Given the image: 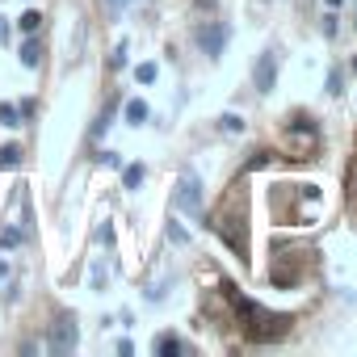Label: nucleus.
Masks as SVG:
<instances>
[{
    "instance_id": "14",
    "label": "nucleus",
    "mask_w": 357,
    "mask_h": 357,
    "mask_svg": "<svg viewBox=\"0 0 357 357\" xmlns=\"http://www.w3.org/2000/svg\"><path fill=\"white\" fill-rule=\"evenodd\" d=\"M17 26H22V34H34V30L43 26V13H34V9H26V13L17 17Z\"/></svg>"
},
{
    "instance_id": "2",
    "label": "nucleus",
    "mask_w": 357,
    "mask_h": 357,
    "mask_svg": "<svg viewBox=\"0 0 357 357\" xmlns=\"http://www.w3.org/2000/svg\"><path fill=\"white\" fill-rule=\"evenodd\" d=\"M172 206L181 215H202V181H198V172H181V176H176Z\"/></svg>"
},
{
    "instance_id": "21",
    "label": "nucleus",
    "mask_w": 357,
    "mask_h": 357,
    "mask_svg": "<svg viewBox=\"0 0 357 357\" xmlns=\"http://www.w3.org/2000/svg\"><path fill=\"white\" fill-rule=\"evenodd\" d=\"M324 9H328V13H336V9H344V0H324Z\"/></svg>"
},
{
    "instance_id": "20",
    "label": "nucleus",
    "mask_w": 357,
    "mask_h": 357,
    "mask_svg": "<svg viewBox=\"0 0 357 357\" xmlns=\"http://www.w3.org/2000/svg\"><path fill=\"white\" fill-rule=\"evenodd\" d=\"M9 34H13V26H9L5 17H0V43H9Z\"/></svg>"
},
{
    "instance_id": "11",
    "label": "nucleus",
    "mask_w": 357,
    "mask_h": 357,
    "mask_svg": "<svg viewBox=\"0 0 357 357\" xmlns=\"http://www.w3.org/2000/svg\"><path fill=\"white\" fill-rule=\"evenodd\" d=\"M0 126H5V130L22 126V109H17L13 101H0Z\"/></svg>"
},
{
    "instance_id": "9",
    "label": "nucleus",
    "mask_w": 357,
    "mask_h": 357,
    "mask_svg": "<svg viewBox=\"0 0 357 357\" xmlns=\"http://www.w3.org/2000/svg\"><path fill=\"white\" fill-rule=\"evenodd\" d=\"M219 130H223V135H244V130H248V122H244V114L227 109V114H219Z\"/></svg>"
},
{
    "instance_id": "22",
    "label": "nucleus",
    "mask_w": 357,
    "mask_h": 357,
    "mask_svg": "<svg viewBox=\"0 0 357 357\" xmlns=\"http://www.w3.org/2000/svg\"><path fill=\"white\" fill-rule=\"evenodd\" d=\"M5 273H9V261H0V278H5Z\"/></svg>"
},
{
    "instance_id": "5",
    "label": "nucleus",
    "mask_w": 357,
    "mask_h": 357,
    "mask_svg": "<svg viewBox=\"0 0 357 357\" xmlns=\"http://www.w3.org/2000/svg\"><path fill=\"white\" fill-rule=\"evenodd\" d=\"M252 84H257V93H273V84H278V51H261L257 55Z\"/></svg>"
},
{
    "instance_id": "13",
    "label": "nucleus",
    "mask_w": 357,
    "mask_h": 357,
    "mask_svg": "<svg viewBox=\"0 0 357 357\" xmlns=\"http://www.w3.org/2000/svg\"><path fill=\"white\" fill-rule=\"evenodd\" d=\"M22 244H26L22 227H5V231H0V248H22Z\"/></svg>"
},
{
    "instance_id": "8",
    "label": "nucleus",
    "mask_w": 357,
    "mask_h": 357,
    "mask_svg": "<svg viewBox=\"0 0 357 357\" xmlns=\"http://www.w3.org/2000/svg\"><path fill=\"white\" fill-rule=\"evenodd\" d=\"M143 181H147V168H143V164H126V168H122V190L135 194Z\"/></svg>"
},
{
    "instance_id": "12",
    "label": "nucleus",
    "mask_w": 357,
    "mask_h": 357,
    "mask_svg": "<svg viewBox=\"0 0 357 357\" xmlns=\"http://www.w3.org/2000/svg\"><path fill=\"white\" fill-rule=\"evenodd\" d=\"M38 63H43V47H38V43H34V38H30V43H26V47H22V68H30V72H34V68H38Z\"/></svg>"
},
{
    "instance_id": "17",
    "label": "nucleus",
    "mask_w": 357,
    "mask_h": 357,
    "mask_svg": "<svg viewBox=\"0 0 357 357\" xmlns=\"http://www.w3.org/2000/svg\"><path fill=\"white\" fill-rule=\"evenodd\" d=\"M168 240H172V244H190V231H185L181 223H168Z\"/></svg>"
},
{
    "instance_id": "4",
    "label": "nucleus",
    "mask_w": 357,
    "mask_h": 357,
    "mask_svg": "<svg viewBox=\"0 0 357 357\" xmlns=\"http://www.w3.org/2000/svg\"><path fill=\"white\" fill-rule=\"evenodd\" d=\"M198 47H202V55H206V59H223L227 26H223V22H206V26L198 30Z\"/></svg>"
},
{
    "instance_id": "1",
    "label": "nucleus",
    "mask_w": 357,
    "mask_h": 357,
    "mask_svg": "<svg viewBox=\"0 0 357 357\" xmlns=\"http://www.w3.org/2000/svg\"><path fill=\"white\" fill-rule=\"evenodd\" d=\"M236 311L248 319V336H257V340L278 336L282 324H286V315H273V311H265V307H257L252 298H240V294H236Z\"/></svg>"
},
{
    "instance_id": "18",
    "label": "nucleus",
    "mask_w": 357,
    "mask_h": 357,
    "mask_svg": "<svg viewBox=\"0 0 357 357\" xmlns=\"http://www.w3.org/2000/svg\"><path fill=\"white\" fill-rule=\"evenodd\" d=\"M109 68H114V72H118V68H126V43H118V47H114V59H109Z\"/></svg>"
},
{
    "instance_id": "16",
    "label": "nucleus",
    "mask_w": 357,
    "mask_h": 357,
    "mask_svg": "<svg viewBox=\"0 0 357 357\" xmlns=\"http://www.w3.org/2000/svg\"><path fill=\"white\" fill-rule=\"evenodd\" d=\"M105 286H109V269H105V265H101V261H97V265H93V290H97V294H101V290H105Z\"/></svg>"
},
{
    "instance_id": "3",
    "label": "nucleus",
    "mask_w": 357,
    "mask_h": 357,
    "mask_svg": "<svg viewBox=\"0 0 357 357\" xmlns=\"http://www.w3.org/2000/svg\"><path fill=\"white\" fill-rule=\"evenodd\" d=\"M76 344H80V328H76V319H68V315L55 319L51 332H47V349H51V353H72Z\"/></svg>"
},
{
    "instance_id": "15",
    "label": "nucleus",
    "mask_w": 357,
    "mask_h": 357,
    "mask_svg": "<svg viewBox=\"0 0 357 357\" xmlns=\"http://www.w3.org/2000/svg\"><path fill=\"white\" fill-rule=\"evenodd\" d=\"M155 76H160L155 63H139V68H135V80H139V84H155Z\"/></svg>"
},
{
    "instance_id": "6",
    "label": "nucleus",
    "mask_w": 357,
    "mask_h": 357,
    "mask_svg": "<svg viewBox=\"0 0 357 357\" xmlns=\"http://www.w3.org/2000/svg\"><path fill=\"white\" fill-rule=\"evenodd\" d=\"M151 353H155V357H181V353H185V340L172 336V332H160L155 344H151Z\"/></svg>"
},
{
    "instance_id": "7",
    "label": "nucleus",
    "mask_w": 357,
    "mask_h": 357,
    "mask_svg": "<svg viewBox=\"0 0 357 357\" xmlns=\"http://www.w3.org/2000/svg\"><path fill=\"white\" fill-rule=\"evenodd\" d=\"M122 118H126V126H143V122L151 118V109H147V101H139V97H130V101L122 105Z\"/></svg>"
},
{
    "instance_id": "10",
    "label": "nucleus",
    "mask_w": 357,
    "mask_h": 357,
    "mask_svg": "<svg viewBox=\"0 0 357 357\" xmlns=\"http://www.w3.org/2000/svg\"><path fill=\"white\" fill-rule=\"evenodd\" d=\"M22 164V147L17 143H5V147H0V172H13Z\"/></svg>"
},
{
    "instance_id": "19",
    "label": "nucleus",
    "mask_w": 357,
    "mask_h": 357,
    "mask_svg": "<svg viewBox=\"0 0 357 357\" xmlns=\"http://www.w3.org/2000/svg\"><path fill=\"white\" fill-rule=\"evenodd\" d=\"M328 97H340V72L336 68L328 72Z\"/></svg>"
}]
</instances>
